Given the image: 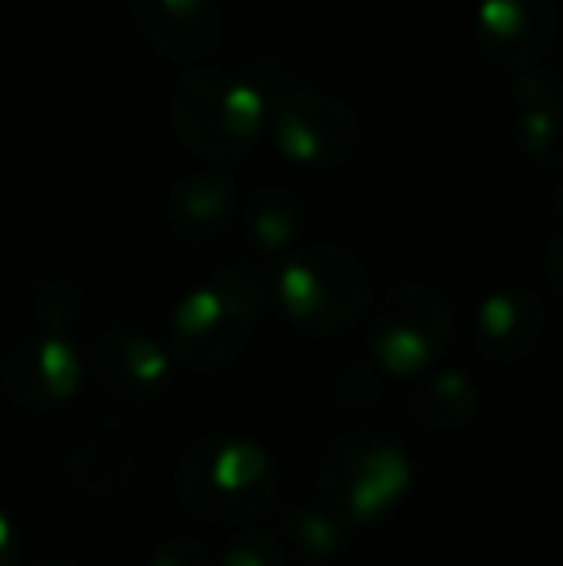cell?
<instances>
[{
	"label": "cell",
	"mask_w": 563,
	"mask_h": 566,
	"mask_svg": "<svg viewBox=\"0 0 563 566\" xmlns=\"http://www.w3.org/2000/svg\"><path fill=\"white\" fill-rule=\"evenodd\" d=\"M414 462L390 432L352 428L324 443L316 459V505L344 532H367L402 509Z\"/></svg>",
	"instance_id": "obj_1"
},
{
	"label": "cell",
	"mask_w": 563,
	"mask_h": 566,
	"mask_svg": "<svg viewBox=\"0 0 563 566\" xmlns=\"http://www.w3.org/2000/svg\"><path fill=\"white\" fill-rule=\"evenodd\" d=\"M174 493L197 521L243 528L274 505L279 467L248 436H205L174 467Z\"/></svg>",
	"instance_id": "obj_2"
},
{
	"label": "cell",
	"mask_w": 563,
	"mask_h": 566,
	"mask_svg": "<svg viewBox=\"0 0 563 566\" xmlns=\"http://www.w3.org/2000/svg\"><path fill=\"white\" fill-rule=\"evenodd\" d=\"M263 93L236 70L194 66L170 90V124L178 143L209 166H236L263 132Z\"/></svg>",
	"instance_id": "obj_3"
},
{
	"label": "cell",
	"mask_w": 563,
	"mask_h": 566,
	"mask_svg": "<svg viewBox=\"0 0 563 566\" xmlns=\"http://www.w3.org/2000/svg\"><path fill=\"white\" fill-rule=\"evenodd\" d=\"M267 285L251 266H228L205 285L189 290L170 316V355L194 374H217L232 366L251 343L263 313Z\"/></svg>",
	"instance_id": "obj_4"
},
{
	"label": "cell",
	"mask_w": 563,
	"mask_h": 566,
	"mask_svg": "<svg viewBox=\"0 0 563 566\" xmlns=\"http://www.w3.org/2000/svg\"><path fill=\"white\" fill-rule=\"evenodd\" d=\"M274 297L290 324L309 336H340L371 313V270L352 247L309 243L285 254L274 274Z\"/></svg>",
	"instance_id": "obj_5"
},
{
	"label": "cell",
	"mask_w": 563,
	"mask_h": 566,
	"mask_svg": "<svg viewBox=\"0 0 563 566\" xmlns=\"http://www.w3.org/2000/svg\"><path fill=\"white\" fill-rule=\"evenodd\" d=\"M456 336V313L448 297L425 282H402L378 301L367 343L378 374L386 378H421L440 363Z\"/></svg>",
	"instance_id": "obj_6"
},
{
	"label": "cell",
	"mask_w": 563,
	"mask_h": 566,
	"mask_svg": "<svg viewBox=\"0 0 563 566\" xmlns=\"http://www.w3.org/2000/svg\"><path fill=\"white\" fill-rule=\"evenodd\" d=\"M274 143L290 163L313 170L347 166L363 147V119L347 101L324 90H290L274 105Z\"/></svg>",
	"instance_id": "obj_7"
},
{
	"label": "cell",
	"mask_w": 563,
	"mask_h": 566,
	"mask_svg": "<svg viewBox=\"0 0 563 566\" xmlns=\"http://www.w3.org/2000/svg\"><path fill=\"white\" fill-rule=\"evenodd\" d=\"M560 31L556 0H479L475 39L505 70H529L552 51Z\"/></svg>",
	"instance_id": "obj_8"
},
{
	"label": "cell",
	"mask_w": 563,
	"mask_h": 566,
	"mask_svg": "<svg viewBox=\"0 0 563 566\" xmlns=\"http://www.w3.org/2000/svg\"><path fill=\"white\" fill-rule=\"evenodd\" d=\"M136 35L166 62H201L220 46L225 15L217 0H128Z\"/></svg>",
	"instance_id": "obj_9"
},
{
	"label": "cell",
	"mask_w": 563,
	"mask_h": 566,
	"mask_svg": "<svg viewBox=\"0 0 563 566\" xmlns=\"http://www.w3.org/2000/svg\"><path fill=\"white\" fill-rule=\"evenodd\" d=\"M544 332H549V308L525 285H502L487 293L471 321L475 350L494 366H521L533 358Z\"/></svg>",
	"instance_id": "obj_10"
},
{
	"label": "cell",
	"mask_w": 563,
	"mask_h": 566,
	"mask_svg": "<svg viewBox=\"0 0 563 566\" xmlns=\"http://www.w3.org/2000/svg\"><path fill=\"white\" fill-rule=\"evenodd\" d=\"M82 355L62 336H31L4 358V389L20 409L54 412L82 389Z\"/></svg>",
	"instance_id": "obj_11"
},
{
	"label": "cell",
	"mask_w": 563,
	"mask_h": 566,
	"mask_svg": "<svg viewBox=\"0 0 563 566\" xmlns=\"http://www.w3.org/2000/svg\"><path fill=\"white\" fill-rule=\"evenodd\" d=\"M82 366L121 401H150L170 381V355L136 328H105L90 343Z\"/></svg>",
	"instance_id": "obj_12"
},
{
	"label": "cell",
	"mask_w": 563,
	"mask_h": 566,
	"mask_svg": "<svg viewBox=\"0 0 563 566\" xmlns=\"http://www.w3.org/2000/svg\"><path fill=\"white\" fill-rule=\"evenodd\" d=\"M143 470L139 436L121 420H101L70 451V478L90 497H113Z\"/></svg>",
	"instance_id": "obj_13"
},
{
	"label": "cell",
	"mask_w": 563,
	"mask_h": 566,
	"mask_svg": "<svg viewBox=\"0 0 563 566\" xmlns=\"http://www.w3.org/2000/svg\"><path fill=\"white\" fill-rule=\"evenodd\" d=\"M513 105V139H518L521 155L533 158L544 170H560L563 150H560V82L549 66H529L518 70L510 85Z\"/></svg>",
	"instance_id": "obj_14"
},
{
	"label": "cell",
	"mask_w": 563,
	"mask_h": 566,
	"mask_svg": "<svg viewBox=\"0 0 563 566\" xmlns=\"http://www.w3.org/2000/svg\"><path fill=\"white\" fill-rule=\"evenodd\" d=\"M236 217V189L225 174H186L166 193V224L181 243H212Z\"/></svg>",
	"instance_id": "obj_15"
},
{
	"label": "cell",
	"mask_w": 563,
	"mask_h": 566,
	"mask_svg": "<svg viewBox=\"0 0 563 566\" xmlns=\"http://www.w3.org/2000/svg\"><path fill=\"white\" fill-rule=\"evenodd\" d=\"M479 386L463 370H425L406 394V412L428 432H459L479 417Z\"/></svg>",
	"instance_id": "obj_16"
},
{
	"label": "cell",
	"mask_w": 563,
	"mask_h": 566,
	"mask_svg": "<svg viewBox=\"0 0 563 566\" xmlns=\"http://www.w3.org/2000/svg\"><path fill=\"white\" fill-rule=\"evenodd\" d=\"M243 224H248L251 247L267 254L285 251L305 231V201L285 186H259L248 201Z\"/></svg>",
	"instance_id": "obj_17"
},
{
	"label": "cell",
	"mask_w": 563,
	"mask_h": 566,
	"mask_svg": "<svg viewBox=\"0 0 563 566\" xmlns=\"http://www.w3.org/2000/svg\"><path fill=\"white\" fill-rule=\"evenodd\" d=\"M285 539L305 563H332L347 547V532L324 513L321 505H290L285 513Z\"/></svg>",
	"instance_id": "obj_18"
},
{
	"label": "cell",
	"mask_w": 563,
	"mask_h": 566,
	"mask_svg": "<svg viewBox=\"0 0 563 566\" xmlns=\"http://www.w3.org/2000/svg\"><path fill=\"white\" fill-rule=\"evenodd\" d=\"M35 316L43 324V336H62L82 316V290L70 277H43L35 285Z\"/></svg>",
	"instance_id": "obj_19"
},
{
	"label": "cell",
	"mask_w": 563,
	"mask_h": 566,
	"mask_svg": "<svg viewBox=\"0 0 563 566\" xmlns=\"http://www.w3.org/2000/svg\"><path fill=\"white\" fill-rule=\"evenodd\" d=\"M332 397H336L340 409L367 412L375 401H383V374L371 363H347L332 378Z\"/></svg>",
	"instance_id": "obj_20"
},
{
	"label": "cell",
	"mask_w": 563,
	"mask_h": 566,
	"mask_svg": "<svg viewBox=\"0 0 563 566\" xmlns=\"http://www.w3.org/2000/svg\"><path fill=\"white\" fill-rule=\"evenodd\" d=\"M220 566H285L282 539L263 528H243L220 552Z\"/></svg>",
	"instance_id": "obj_21"
},
{
	"label": "cell",
	"mask_w": 563,
	"mask_h": 566,
	"mask_svg": "<svg viewBox=\"0 0 563 566\" xmlns=\"http://www.w3.org/2000/svg\"><path fill=\"white\" fill-rule=\"evenodd\" d=\"M150 566H212V555H209V547H205L201 539L174 536V539H166V544L158 547Z\"/></svg>",
	"instance_id": "obj_22"
},
{
	"label": "cell",
	"mask_w": 563,
	"mask_h": 566,
	"mask_svg": "<svg viewBox=\"0 0 563 566\" xmlns=\"http://www.w3.org/2000/svg\"><path fill=\"white\" fill-rule=\"evenodd\" d=\"M15 563H20V539H15L12 516L0 509V566H15Z\"/></svg>",
	"instance_id": "obj_23"
},
{
	"label": "cell",
	"mask_w": 563,
	"mask_h": 566,
	"mask_svg": "<svg viewBox=\"0 0 563 566\" xmlns=\"http://www.w3.org/2000/svg\"><path fill=\"white\" fill-rule=\"evenodd\" d=\"M46 566H77V563H46Z\"/></svg>",
	"instance_id": "obj_24"
}]
</instances>
